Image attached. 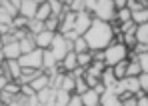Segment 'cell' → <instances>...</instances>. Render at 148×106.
Segmentation results:
<instances>
[{
	"instance_id": "1",
	"label": "cell",
	"mask_w": 148,
	"mask_h": 106,
	"mask_svg": "<svg viewBox=\"0 0 148 106\" xmlns=\"http://www.w3.org/2000/svg\"><path fill=\"white\" fill-rule=\"evenodd\" d=\"M84 40H86L90 52L104 50V48L110 46L112 40H114V28H112V24H108V22L92 20V24H90V28H88V32L84 34Z\"/></svg>"
},
{
	"instance_id": "2",
	"label": "cell",
	"mask_w": 148,
	"mask_h": 106,
	"mask_svg": "<svg viewBox=\"0 0 148 106\" xmlns=\"http://www.w3.org/2000/svg\"><path fill=\"white\" fill-rule=\"evenodd\" d=\"M86 12L100 22H116V10H114V4L110 0H100V2H86Z\"/></svg>"
},
{
	"instance_id": "3",
	"label": "cell",
	"mask_w": 148,
	"mask_h": 106,
	"mask_svg": "<svg viewBox=\"0 0 148 106\" xmlns=\"http://www.w3.org/2000/svg\"><path fill=\"white\" fill-rule=\"evenodd\" d=\"M104 66L106 68H112V66H116L118 62H122L128 58V48L124 46L122 42H116V40H112V44L110 46H106L104 50Z\"/></svg>"
},
{
	"instance_id": "4",
	"label": "cell",
	"mask_w": 148,
	"mask_h": 106,
	"mask_svg": "<svg viewBox=\"0 0 148 106\" xmlns=\"http://www.w3.org/2000/svg\"><path fill=\"white\" fill-rule=\"evenodd\" d=\"M48 50L52 52V56L56 58V62L60 64V60H62L66 54L72 52V42H68L62 34H54V40H52V44H50Z\"/></svg>"
},
{
	"instance_id": "5",
	"label": "cell",
	"mask_w": 148,
	"mask_h": 106,
	"mask_svg": "<svg viewBox=\"0 0 148 106\" xmlns=\"http://www.w3.org/2000/svg\"><path fill=\"white\" fill-rule=\"evenodd\" d=\"M18 64H20V68L42 70V50H40V48H34L32 52L20 54V58H18Z\"/></svg>"
},
{
	"instance_id": "6",
	"label": "cell",
	"mask_w": 148,
	"mask_h": 106,
	"mask_svg": "<svg viewBox=\"0 0 148 106\" xmlns=\"http://www.w3.org/2000/svg\"><path fill=\"white\" fill-rule=\"evenodd\" d=\"M92 16L86 12V10H82V12H78V14H74V32L78 34V36H84L86 32H88V28L92 24Z\"/></svg>"
},
{
	"instance_id": "7",
	"label": "cell",
	"mask_w": 148,
	"mask_h": 106,
	"mask_svg": "<svg viewBox=\"0 0 148 106\" xmlns=\"http://www.w3.org/2000/svg\"><path fill=\"white\" fill-rule=\"evenodd\" d=\"M38 4L36 0H20V8H18V16H22L26 20H32L36 16V10H38Z\"/></svg>"
},
{
	"instance_id": "8",
	"label": "cell",
	"mask_w": 148,
	"mask_h": 106,
	"mask_svg": "<svg viewBox=\"0 0 148 106\" xmlns=\"http://www.w3.org/2000/svg\"><path fill=\"white\" fill-rule=\"evenodd\" d=\"M78 68V62H76V54L74 52H68L62 60H60V64H58V70L60 72H64V74H70Z\"/></svg>"
},
{
	"instance_id": "9",
	"label": "cell",
	"mask_w": 148,
	"mask_h": 106,
	"mask_svg": "<svg viewBox=\"0 0 148 106\" xmlns=\"http://www.w3.org/2000/svg\"><path fill=\"white\" fill-rule=\"evenodd\" d=\"M36 100H38L42 106H54V102H56V90L48 86V88L36 92Z\"/></svg>"
},
{
	"instance_id": "10",
	"label": "cell",
	"mask_w": 148,
	"mask_h": 106,
	"mask_svg": "<svg viewBox=\"0 0 148 106\" xmlns=\"http://www.w3.org/2000/svg\"><path fill=\"white\" fill-rule=\"evenodd\" d=\"M52 40H54V34L48 32V30H42L40 34L34 36V44H36V48H40V50H48Z\"/></svg>"
},
{
	"instance_id": "11",
	"label": "cell",
	"mask_w": 148,
	"mask_h": 106,
	"mask_svg": "<svg viewBox=\"0 0 148 106\" xmlns=\"http://www.w3.org/2000/svg\"><path fill=\"white\" fill-rule=\"evenodd\" d=\"M2 54H4V60H18L22 52H20L18 42H10V44H4L2 46Z\"/></svg>"
},
{
	"instance_id": "12",
	"label": "cell",
	"mask_w": 148,
	"mask_h": 106,
	"mask_svg": "<svg viewBox=\"0 0 148 106\" xmlns=\"http://www.w3.org/2000/svg\"><path fill=\"white\" fill-rule=\"evenodd\" d=\"M0 8L10 16V18H16L18 16V8H20V0H0Z\"/></svg>"
},
{
	"instance_id": "13",
	"label": "cell",
	"mask_w": 148,
	"mask_h": 106,
	"mask_svg": "<svg viewBox=\"0 0 148 106\" xmlns=\"http://www.w3.org/2000/svg\"><path fill=\"white\" fill-rule=\"evenodd\" d=\"M80 102H82V106H100V94L90 88L84 94H80Z\"/></svg>"
},
{
	"instance_id": "14",
	"label": "cell",
	"mask_w": 148,
	"mask_h": 106,
	"mask_svg": "<svg viewBox=\"0 0 148 106\" xmlns=\"http://www.w3.org/2000/svg\"><path fill=\"white\" fill-rule=\"evenodd\" d=\"M48 86H50V78L44 74V72L30 82V88H32L34 92H40V90H44V88H48Z\"/></svg>"
},
{
	"instance_id": "15",
	"label": "cell",
	"mask_w": 148,
	"mask_h": 106,
	"mask_svg": "<svg viewBox=\"0 0 148 106\" xmlns=\"http://www.w3.org/2000/svg\"><path fill=\"white\" fill-rule=\"evenodd\" d=\"M50 16H52V12H50V4H48V2H40L34 20H38V22H46Z\"/></svg>"
},
{
	"instance_id": "16",
	"label": "cell",
	"mask_w": 148,
	"mask_h": 106,
	"mask_svg": "<svg viewBox=\"0 0 148 106\" xmlns=\"http://www.w3.org/2000/svg\"><path fill=\"white\" fill-rule=\"evenodd\" d=\"M100 82H102V86H104L106 90H110V88L116 84V78H114L112 68H104V70H102V74H100Z\"/></svg>"
},
{
	"instance_id": "17",
	"label": "cell",
	"mask_w": 148,
	"mask_h": 106,
	"mask_svg": "<svg viewBox=\"0 0 148 106\" xmlns=\"http://www.w3.org/2000/svg\"><path fill=\"white\" fill-rule=\"evenodd\" d=\"M42 74V70H32V68H22V74H20V78H18V84L22 86V84H30L32 80L36 78V76H40Z\"/></svg>"
},
{
	"instance_id": "18",
	"label": "cell",
	"mask_w": 148,
	"mask_h": 106,
	"mask_svg": "<svg viewBox=\"0 0 148 106\" xmlns=\"http://www.w3.org/2000/svg\"><path fill=\"white\" fill-rule=\"evenodd\" d=\"M100 106H120V98L114 92L106 90L104 94H100Z\"/></svg>"
},
{
	"instance_id": "19",
	"label": "cell",
	"mask_w": 148,
	"mask_h": 106,
	"mask_svg": "<svg viewBox=\"0 0 148 106\" xmlns=\"http://www.w3.org/2000/svg\"><path fill=\"white\" fill-rule=\"evenodd\" d=\"M134 38H136V44H148V24L136 26Z\"/></svg>"
},
{
	"instance_id": "20",
	"label": "cell",
	"mask_w": 148,
	"mask_h": 106,
	"mask_svg": "<svg viewBox=\"0 0 148 106\" xmlns=\"http://www.w3.org/2000/svg\"><path fill=\"white\" fill-rule=\"evenodd\" d=\"M18 46H20V52L26 54V52H32L34 48H36V44H34V36H24L22 40H18Z\"/></svg>"
},
{
	"instance_id": "21",
	"label": "cell",
	"mask_w": 148,
	"mask_h": 106,
	"mask_svg": "<svg viewBox=\"0 0 148 106\" xmlns=\"http://www.w3.org/2000/svg\"><path fill=\"white\" fill-rule=\"evenodd\" d=\"M136 26H140V24H148V8H142V10H136V12H132V18H130Z\"/></svg>"
},
{
	"instance_id": "22",
	"label": "cell",
	"mask_w": 148,
	"mask_h": 106,
	"mask_svg": "<svg viewBox=\"0 0 148 106\" xmlns=\"http://www.w3.org/2000/svg\"><path fill=\"white\" fill-rule=\"evenodd\" d=\"M76 62H78V68H88L92 64V52H82V54H76Z\"/></svg>"
},
{
	"instance_id": "23",
	"label": "cell",
	"mask_w": 148,
	"mask_h": 106,
	"mask_svg": "<svg viewBox=\"0 0 148 106\" xmlns=\"http://www.w3.org/2000/svg\"><path fill=\"white\" fill-rule=\"evenodd\" d=\"M126 68H128V58H126V60H122V62H118L116 66H112L114 78H116V80H122V78H126Z\"/></svg>"
},
{
	"instance_id": "24",
	"label": "cell",
	"mask_w": 148,
	"mask_h": 106,
	"mask_svg": "<svg viewBox=\"0 0 148 106\" xmlns=\"http://www.w3.org/2000/svg\"><path fill=\"white\" fill-rule=\"evenodd\" d=\"M74 84H76V80L72 78V74H64V78L60 82V88H58V90H64V92L74 94Z\"/></svg>"
},
{
	"instance_id": "25",
	"label": "cell",
	"mask_w": 148,
	"mask_h": 106,
	"mask_svg": "<svg viewBox=\"0 0 148 106\" xmlns=\"http://www.w3.org/2000/svg\"><path fill=\"white\" fill-rule=\"evenodd\" d=\"M72 52L74 54H82V52H88V44L84 40V36H78L76 40L72 42Z\"/></svg>"
},
{
	"instance_id": "26",
	"label": "cell",
	"mask_w": 148,
	"mask_h": 106,
	"mask_svg": "<svg viewBox=\"0 0 148 106\" xmlns=\"http://www.w3.org/2000/svg\"><path fill=\"white\" fill-rule=\"evenodd\" d=\"M26 30H28L30 36H36V34H40V32L44 30V22H38V20L32 18V20H28V28H26Z\"/></svg>"
},
{
	"instance_id": "27",
	"label": "cell",
	"mask_w": 148,
	"mask_h": 106,
	"mask_svg": "<svg viewBox=\"0 0 148 106\" xmlns=\"http://www.w3.org/2000/svg\"><path fill=\"white\" fill-rule=\"evenodd\" d=\"M2 92H6V94H10L12 98H16L18 94H20V84L18 82H14V80H10L6 86H4V90Z\"/></svg>"
},
{
	"instance_id": "28",
	"label": "cell",
	"mask_w": 148,
	"mask_h": 106,
	"mask_svg": "<svg viewBox=\"0 0 148 106\" xmlns=\"http://www.w3.org/2000/svg\"><path fill=\"white\" fill-rule=\"evenodd\" d=\"M70 92H64V90H56V102L54 106H66L68 104V100H70Z\"/></svg>"
},
{
	"instance_id": "29",
	"label": "cell",
	"mask_w": 148,
	"mask_h": 106,
	"mask_svg": "<svg viewBox=\"0 0 148 106\" xmlns=\"http://www.w3.org/2000/svg\"><path fill=\"white\" fill-rule=\"evenodd\" d=\"M132 18V12L128 8H122V10H116V22L118 24H124V22H130Z\"/></svg>"
},
{
	"instance_id": "30",
	"label": "cell",
	"mask_w": 148,
	"mask_h": 106,
	"mask_svg": "<svg viewBox=\"0 0 148 106\" xmlns=\"http://www.w3.org/2000/svg\"><path fill=\"white\" fill-rule=\"evenodd\" d=\"M20 96L28 100V98H34V96H36V92L30 88V84H22V86H20Z\"/></svg>"
},
{
	"instance_id": "31",
	"label": "cell",
	"mask_w": 148,
	"mask_h": 106,
	"mask_svg": "<svg viewBox=\"0 0 148 106\" xmlns=\"http://www.w3.org/2000/svg\"><path fill=\"white\" fill-rule=\"evenodd\" d=\"M136 62L140 64V70H142V72H148V52L138 54V56H136Z\"/></svg>"
},
{
	"instance_id": "32",
	"label": "cell",
	"mask_w": 148,
	"mask_h": 106,
	"mask_svg": "<svg viewBox=\"0 0 148 106\" xmlns=\"http://www.w3.org/2000/svg\"><path fill=\"white\" fill-rule=\"evenodd\" d=\"M138 84H140V90L148 94V72H142V74L138 76Z\"/></svg>"
},
{
	"instance_id": "33",
	"label": "cell",
	"mask_w": 148,
	"mask_h": 106,
	"mask_svg": "<svg viewBox=\"0 0 148 106\" xmlns=\"http://www.w3.org/2000/svg\"><path fill=\"white\" fill-rule=\"evenodd\" d=\"M120 106H138V98L136 96H128V98L120 100Z\"/></svg>"
},
{
	"instance_id": "34",
	"label": "cell",
	"mask_w": 148,
	"mask_h": 106,
	"mask_svg": "<svg viewBox=\"0 0 148 106\" xmlns=\"http://www.w3.org/2000/svg\"><path fill=\"white\" fill-rule=\"evenodd\" d=\"M136 98H138V106H148V94L146 92H138Z\"/></svg>"
},
{
	"instance_id": "35",
	"label": "cell",
	"mask_w": 148,
	"mask_h": 106,
	"mask_svg": "<svg viewBox=\"0 0 148 106\" xmlns=\"http://www.w3.org/2000/svg\"><path fill=\"white\" fill-rule=\"evenodd\" d=\"M66 106H82V102H80V96H78V94H72Z\"/></svg>"
},
{
	"instance_id": "36",
	"label": "cell",
	"mask_w": 148,
	"mask_h": 106,
	"mask_svg": "<svg viewBox=\"0 0 148 106\" xmlns=\"http://www.w3.org/2000/svg\"><path fill=\"white\" fill-rule=\"evenodd\" d=\"M112 4H114V10H122V8H126V0H114Z\"/></svg>"
},
{
	"instance_id": "37",
	"label": "cell",
	"mask_w": 148,
	"mask_h": 106,
	"mask_svg": "<svg viewBox=\"0 0 148 106\" xmlns=\"http://www.w3.org/2000/svg\"><path fill=\"white\" fill-rule=\"evenodd\" d=\"M8 82H10V80L6 78V76H4V74H2V76H0V92H2V90H4V86H6V84H8Z\"/></svg>"
},
{
	"instance_id": "38",
	"label": "cell",
	"mask_w": 148,
	"mask_h": 106,
	"mask_svg": "<svg viewBox=\"0 0 148 106\" xmlns=\"http://www.w3.org/2000/svg\"><path fill=\"white\" fill-rule=\"evenodd\" d=\"M28 106H42V104H40V102L36 100V96H34V98H28Z\"/></svg>"
},
{
	"instance_id": "39",
	"label": "cell",
	"mask_w": 148,
	"mask_h": 106,
	"mask_svg": "<svg viewBox=\"0 0 148 106\" xmlns=\"http://www.w3.org/2000/svg\"><path fill=\"white\" fill-rule=\"evenodd\" d=\"M4 64V54H2V48H0V66Z\"/></svg>"
},
{
	"instance_id": "40",
	"label": "cell",
	"mask_w": 148,
	"mask_h": 106,
	"mask_svg": "<svg viewBox=\"0 0 148 106\" xmlns=\"http://www.w3.org/2000/svg\"><path fill=\"white\" fill-rule=\"evenodd\" d=\"M0 48H2V36H0Z\"/></svg>"
},
{
	"instance_id": "41",
	"label": "cell",
	"mask_w": 148,
	"mask_h": 106,
	"mask_svg": "<svg viewBox=\"0 0 148 106\" xmlns=\"http://www.w3.org/2000/svg\"><path fill=\"white\" fill-rule=\"evenodd\" d=\"M0 76H2V66H0Z\"/></svg>"
},
{
	"instance_id": "42",
	"label": "cell",
	"mask_w": 148,
	"mask_h": 106,
	"mask_svg": "<svg viewBox=\"0 0 148 106\" xmlns=\"http://www.w3.org/2000/svg\"><path fill=\"white\" fill-rule=\"evenodd\" d=\"M2 106H6V104H2Z\"/></svg>"
},
{
	"instance_id": "43",
	"label": "cell",
	"mask_w": 148,
	"mask_h": 106,
	"mask_svg": "<svg viewBox=\"0 0 148 106\" xmlns=\"http://www.w3.org/2000/svg\"><path fill=\"white\" fill-rule=\"evenodd\" d=\"M0 106H2V104H0Z\"/></svg>"
}]
</instances>
